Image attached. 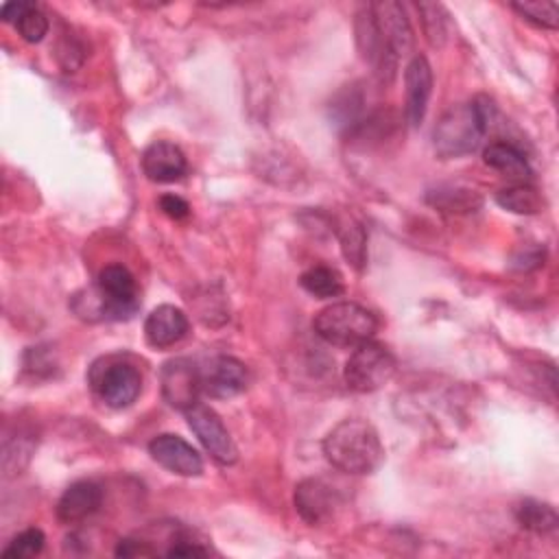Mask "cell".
<instances>
[{
  "label": "cell",
  "mask_w": 559,
  "mask_h": 559,
  "mask_svg": "<svg viewBox=\"0 0 559 559\" xmlns=\"http://www.w3.org/2000/svg\"><path fill=\"white\" fill-rule=\"evenodd\" d=\"M142 170L155 183H170L179 181L186 175L188 162L177 144L168 140H157L144 148Z\"/></svg>",
  "instance_id": "12"
},
{
  "label": "cell",
  "mask_w": 559,
  "mask_h": 559,
  "mask_svg": "<svg viewBox=\"0 0 559 559\" xmlns=\"http://www.w3.org/2000/svg\"><path fill=\"white\" fill-rule=\"evenodd\" d=\"M157 203H159V210H162L168 218L181 221V218H186V216L190 214V205H188L181 197H177V194H162Z\"/></svg>",
  "instance_id": "27"
},
{
  "label": "cell",
  "mask_w": 559,
  "mask_h": 559,
  "mask_svg": "<svg viewBox=\"0 0 559 559\" xmlns=\"http://www.w3.org/2000/svg\"><path fill=\"white\" fill-rule=\"evenodd\" d=\"M338 240H341V249L345 260L356 269L362 271L365 262H367V236L365 229L358 221L354 218H345L338 223Z\"/></svg>",
  "instance_id": "20"
},
{
  "label": "cell",
  "mask_w": 559,
  "mask_h": 559,
  "mask_svg": "<svg viewBox=\"0 0 559 559\" xmlns=\"http://www.w3.org/2000/svg\"><path fill=\"white\" fill-rule=\"evenodd\" d=\"M428 201L443 212H474L483 203V199L476 190L456 188V186L432 190L428 194Z\"/></svg>",
  "instance_id": "22"
},
{
  "label": "cell",
  "mask_w": 559,
  "mask_h": 559,
  "mask_svg": "<svg viewBox=\"0 0 559 559\" xmlns=\"http://www.w3.org/2000/svg\"><path fill=\"white\" fill-rule=\"evenodd\" d=\"M116 555L118 557H135V555H153V550L138 539H120Z\"/></svg>",
  "instance_id": "28"
},
{
  "label": "cell",
  "mask_w": 559,
  "mask_h": 559,
  "mask_svg": "<svg viewBox=\"0 0 559 559\" xmlns=\"http://www.w3.org/2000/svg\"><path fill=\"white\" fill-rule=\"evenodd\" d=\"M299 284L306 293H310L319 299L338 297L345 288L341 275L334 269L323 266V264H317V266H310L308 271H304L299 277Z\"/></svg>",
  "instance_id": "19"
},
{
  "label": "cell",
  "mask_w": 559,
  "mask_h": 559,
  "mask_svg": "<svg viewBox=\"0 0 559 559\" xmlns=\"http://www.w3.org/2000/svg\"><path fill=\"white\" fill-rule=\"evenodd\" d=\"M515 518L526 531H533L537 535L552 533L559 524L557 511L548 502H539L533 498H526L515 507Z\"/></svg>",
  "instance_id": "18"
},
{
  "label": "cell",
  "mask_w": 559,
  "mask_h": 559,
  "mask_svg": "<svg viewBox=\"0 0 559 559\" xmlns=\"http://www.w3.org/2000/svg\"><path fill=\"white\" fill-rule=\"evenodd\" d=\"M162 393L164 400L179 411L190 408L199 402L201 376L199 367L190 358H173L162 365Z\"/></svg>",
  "instance_id": "8"
},
{
  "label": "cell",
  "mask_w": 559,
  "mask_h": 559,
  "mask_svg": "<svg viewBox=\"0 0 559 559\" xmlns=\"http://www.w3.org/2000/svg\"><path fill=\"white\" fill-rule=\"evenodd\" d=\"M103 502V489L92 480L72 483L57 502V518L63 524H74L98 511Z\"/></svg>",
  "instance_id": "16"
},
{
  "label": "cell",
  "mask_w": 559,
  "mask_h": 559,
  "mask_svg": "<svg viewBox=\"0 0 559 559\" xmlns=\"http://www.w3.org/2000/svg\"><path fill=\"white\" fill-rule=\"evenodd\" d=\"M201 393L210 397H234L249 384L247 367L234 356H214L199 367Z\"/></svg>",
  "instance_id": "9"
},
{
  "label": "cell",
  "mask_w": 559,
  "mask_h": 559,
  "mask_svg": "<svg viewBox=\"0 0 559 559\" xmlns=\"http://www.w3.org/2000/svg\"><path fill=\"white\" fill-rule=\"evenodd\" d=\"M190 430L197 435L205 452L221 465H231L238 459V450L221 417L205 404L197 402L183 411Z\"/></svg>",
  "instance_id": "7"
},
{
  "label": "cell",
  "mask_w": 559,
  "mask_h": 559,
  "mask_svg": "<svg viewBox=\"0 0 559 559\" xmlns=\"http://www.w3.org/2000/svg\"><path fill=\"white\" fill-rule=\"evenodd\" d=\"M87 382L94 395L109 408L131 406L142 389V376L133 362L122 356H103L92 362Z\"/></svg>",
  "instance_id": "4"
},
{
  "label": "cell",
  "mask_w": 559,
  "mask_h": 559,
  "mask_svg": "<svg viewBox=\"0 0 559 559\" xmlns=\"http://www.w3.org/2000/svg\"><path fill=\"white\" fill-rule=\"evenodd\" d=\"M417 11L421 15V26L426 33V39L430 46L441 48L448 39V13L437 2H421L417 4Z\"/></svg>",
  "instance_id": "23"
},
{
  "label": "cell",
  "mask_w": 559,
  "mask_h": 559,
  "mask_svg": "<svg viewBox=\"0 0 559 559\" xmlns=\"http://www.w3.org/2000/svg\"><path fill=\"white\" fill-rule=\"evenodd\" d=\"M190 555H207V550L199 544H190L188 539H179L177 544H173V548L168 550V557H190Z\"/></svg>",
  "instance_id": "29"
},
{
  "label": "cell",
  "mask_w": 559,
  "mask_h": 559,
  "mask_svg": "<svg viewBox=\"0 0 559 559\" xmlns=\"http://www.w3.org/2000/svg\"><path fill=\"white\" fill-rule=\"evenodd\" d=\"M393 373H395L393 354L376 341H365L356 345L343 369L345 384L356 393L378 391L393 378Z\"/></svg>",
  "instance_id": "5"
},
{
  "label": "cell",
  "mask_w": 559,
  "mask_h": 559,
  "mask_svg": "<svg viewBox=\"0 0 559 559\" xmlns=\"http://www.w3.org/2000/svg\"><path fill=\"white\" fill-rule=\"evenodd\" d=\"M31 7V2H7V4H2V9H0V17L4 20V22H17L22 15H24V11Z\"/></svg>",
  "instance_id": "30"
},
{
  "label": "cell",
  "mask_w": 559,
  "mask_h": 559,
  "mask_svg": "<svg viewBox=\"0 0 559 559\" xmlns=\"http://www.w3.org/2000/svg\"><path fill=\"white\" fill-rule=\"evenodd\" d=\"M312 328L319 338L336 347H356L371 341L378 328L376 317L354 301H336L317 312Z\"/></svg>",
  "instance_id": "3"
},
{
  "label": "cell",
  "mask_w": 559,
  "mask_h": 559,
  "mask_svg": "<svg viewBox=\"0 0 559 559\" xmlns=\"http://www.w3.org/2000/svg\"><path fill=\"white\" fill-rule=\"evenodd\" d=\"M148 454L162 467L179 476H199L203 472L201 454L179 435H157L148 443Z\"/></svg>",
  "instance_id": "10"
},
{
  "label": "cell",
  "mask_w": 559,
  "mask_h": 559,
  "mask_svg": "<svg viewBox=\"0 0 559 559\" xmlns=\"http://www.w3.org/2000/svg\"><path fill=\"white\" fill-rule=\"evenodd\" d=\"M371 15L382 44L400 59L413 48V28L400 2H373Z\"/></svg>",
  "instance_id": "11"
},
{
  "label": "cell",
  "mask_w": 559,
  "mask_h": 559,
  "mask_svg": "<svg viewBox=\"0 0 559 559\" xmlns=\"http://www.w3.org/2000/svg\"><path fill=\"white\" fill-rule=\"evenodd\" d=\"M524 20L533 22L542 28L559 26V4L552 0H531V2H513L511 4Z\"/></svg>",
  "instance_id": "24"
},
{
  "label": "cell",
  "mask_w": 559,
  "mask_h": 559,
  "mask_svg": "<svg viewBox=\"0 0 559 559\" xmlns=\"http://www.w3.org/2000/svg\"><path fill=\"white\" fill-rule=\"evenodd\" d=\"M483 159L487 166L502 173L513 183H528V179H531V166H528L526 157L522 155V151H518L509 142H491L483 151Z\"/></svg>",
  "instance_id": "17"
},
{
  "label": "cell",
  "mask_w": 559,
  "mask_h": 559,
  "mask_svg": "<svg viewBox=\"0 0 559 559\" xmlns=\"http://www.w3.org/2000/svg\"><path fill=\"white\" fill-rule=\"evenodd\" d=\"M15 28L17 33L22 35L24 41L28 44H37L44 39V35L48 33V17L41 9H37L35 4H31L24 15L15 22Z\"/></svg>",
  "instance_id": "26"
},
{
  "label": "cell",
  "mask_w": 559,
  "mask_h": 559,
  "mask_svg": "<svg viewBox=\"0 0 559 559\" xmlns=\"http://www.w3.org/2000/svg\"><path fill=\"white\" fill-rule=\"evenodd\" d=\"M404 83H406V120L411 127H419L426 109H428V98L432 94V70L426 57L417 55L408 61L406 72H404Z\"/></svg>",
  "instance_id": "15"
},
{
  "label": "cell",
  "mask_w": 559,
  "mask_h": 559,
  "mask_svg": "<svg viewBox=\"0 0 559 559\" xmlns=\"http://www.w3.org/2000/svg\"><path fill=\"white\" fill-rule=\"evenodd\" d=\"M491 111L493 105L485 96H476L445 109L432 131L435 153L443 159L474 153L489 129Z\"/></svg>",
  "instance_id": "1"
},
{
  "label": "cell",
  "mask_w": 559,
  "mask_h": 559,
  "mask_svg": "<svg viewBox=\"0 0 559 559\" xmlns=\"http://www.w3.org/2000/svg\"><path fill=\"white\" fill-rule=\"evenodd\" d=\"M188 332V317L181 308L173 304H162L153 308L144 321L146 343L155 349H166L179 343Z\"/></svg>",
  "instance_id": "13"
},
{
  "label": "cell",
  "mask_w": 559,
  "mask_h": 559,
  "mask_svg": "<svg viewBox=\"0 0 559 559\" xmlns=\"http://www.w3.org/2000/svg\"><path fill=\"white\" fill-rule=\"evenodd\" d=\"M325 459L347 474H371L384 459L376 428L362 419H343L323 439Z\"/></svg>",
  "instance_id": "2"
},
{
  "label": "cell",
  "mask_w": 559,
  "mask_h": 559,
  "mask_svg": "<svg viewBox=\"0 0 559 559\" xmlns=\"http://www.w3.org/2000/svg\"><path fill=\"white\" fill-rule=\"evenodd\" d=\"M135 310V277L122 264H107L96 280V312L105 319H129Z\"/></svg>",
  "instance_id": "6"
},
{
  "label": "cell",
  "mask_w": 559,
  "mask_h": 559,
  "mask_svg": "<svg viewBox=\"0 0 559 559\" xmlns=\"http://www.w3.org/2000/svg\"><path fill=\"white\" fill-rule=\"evenodd\" d=\"M44 533L39 528H26L22 533H17L9 544L7 548L2 550V559H28V557H35L41 552L44 548Z\"/></svg>",
  "instance_id": "25"
},
{
  "label": "cell",
  "mask_w": 559,
  "mask_h": 559,
  "mask_svg": "<svg viewBox=\"0 0 559 559\" xmlns=\"http://www.w3.org/2000/svg\"><path fill=\"white\" fill-rule=\"evenodd\" d=\"M500 207L513 214H537L544 205L542 194L531 183H513L496 194Z\"/></svg>",
  "instance_id": "21"
},
{
  "label": "cell",
  "mask_w": 559,
  "mask_h": 559,
  "mask_svg": "<svg viewBox=\"0 0 559 559\" xmlns=\"http://www.w3.org/2000/svg\"><path fill=\"white\" fill-rule=\"evenodd\" d=\"M295 509L301 515L304 522H308L310 526L323 524L334 507H336V493L334 489L321 480V478H306L295 487Z\"/></svg>",
  "instance_id": "14"
}]
</instances>
